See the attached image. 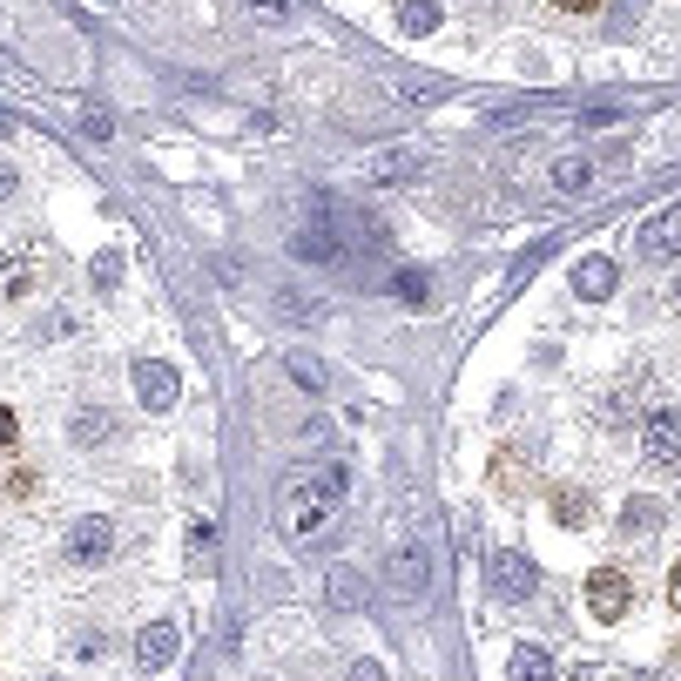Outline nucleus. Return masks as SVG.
Wrapping results in <instances>:
<instances>
[{"instance_id": "obj_1", "label": "nucleus", "mask_w": 681, "mask_h": 681, "mask_svg": "<svg viewBox=\"0 0 681 681\" xmlns=\"http://www.w3.org/2000/svg\"><path fill=\"white\" fill-rule=\"evenodd\" d=\"M345 486H352V472H345V459H331V466H304V472H291V486H284V506H277V520H284V533L291 540H311V533H324V520L345 506Z\"/></svg>"}, {"instance_id": "obj_2", "label": "nucleus", "mask_w": 681, "mask_h": 681, "mask_svg": "<svg viewBox=\"0 0 681 681\" xmlns=\"http://www.w3.org/2000/svg\"><path fill=\"white\" fill-rule=\"evenodd\" d=\"M486 593L492 601H527V593H540V567L520 547H499L486 553Z\"/></svg>"}, {"instance_id": "obj_3", "label": "nucleus", "mask_w": 681, "mask_h": 681, "mask_svg": "<svg viewBox=\"0 0 681 681\" xmlns=\"http://www.w3.org/2000/svg\"><path fill=\"white\" fill-rule=\"evenodd\" d=\"M641 459H648V466H681V411H674V405L648 411V425H641Z\"/></svg>"}, {"instance_id": "obj_4", "label": "nucleus", "mask_w": 681, "mask_h": 681, "mask_svg": "<svg viewBox=\"0 0 681 681\" xmlns=\"http://www.w3.org/2000/svg\"><path fill=\"white\" fill-rule=\"evenodd\" d=\"M634 250H641L648 264H674L681 257V203H668L661 216H648L641 236H634Z\"/></svg>"}, {"instance_id": "obj_5", "label": "nucleus", "mask_w": 681, "mask_h": 681, "mask_svg": "<svg viewBox=\"0 0 681 681\" xmlns=\"http://www.w3.org/2000/svg\"><path fill=\"white\" fill-rule=\"evenodd\" d=\"M61 553H68L74 567H102V560L115 553V520H74Z\"/></svg>"}, {"instance_id": "obj_6", "label": "nucleus", "mask_w": 681, "mask_h": 681, "mask_svg": "<svg viewBox=\"0 0 681 681\" xmlns=\"http://www.w3.org/2000/svg\"><path fill=\"white\" fill-rule=\"evenodd\" d=\"M135 398L149 405V411H169L183 398V378H176V365H162V358H142L135 365Z\"/></svg>"}, {"instance_id": "obj_7", "label": "nucleus", "mask_w": 681, "mask_h": 681, "mask_svg": "<svg viewBox=\"0 0 681 681\" xmlns=\"http://www.w3.org/2000/svg\"><path fill=\"white\" fill-rule=\"evenodd\" d=\"M385 580H392V593H405V601H418L425 587H433V560H425V547H398L392 560H385Z\"/></svg>"}, {"instance_id": "obj_8", "label": "nucleus", "mask_w": 681, "mask_h": 681, "mask_svg": "<svg viewBox=\"0 0 681 681\" xmlns=\"http://www.w3.org/2000/svg\"><path fill=\"white\" fill-rule=\"evenodd\" d=\"M587 614L593 621H621L628 614V573H614V567H601L587 580Z\"/></svg>"}, {"instance_id": "obj_9", "label": "nucleus", "mask_w": 681, "mask_h": 681, "mask_svg": "<svg viewBox=\"0 0 681 681\" xmlns=\"http://www.w3.org/2000/svg\"><path fill=\"white\" fill-rule=\"evenodd\" d=\"M176 648H183V634L176 628H169V621H149L142 634H135V668H169V661H176Z\"/></svg>"}, {"instance_id": "obj_10", "label": "nucleus", "mask_w": 681, "mask_h": 681, "mask_svg": "<svg viewBox=\"0 0 681 681\" xmlns=\"http://www.w3.org/2000/svg\"><path fill=\"white\" fill-rule=\"evenodd\" d=\"M122 433V425H115V411H102V405H81L74 411V425H68V439L81 446V453H95V446H109Z\"/></svg>"}, {"instance_id": "obj_11", "label": "nucleus", "mask_w": 681, "mask_h": 681, "mask_svg": "<svg viewBox=\"0 0 681 681\" xmlns=\"http://www.w3.org/2000/svg\"><path fill=\"white\" fill-rule=\"evenodd\" d=\"M324 587H331V608H337V614H358V608L372 601V580H365L358 567H331Z\"/></svg>"}, {"instance_id": "obj_12", "label": "nucleus", "mask_w": 681, "mask_h": 681, "mask_svg": "<svg viewBox=\"0 0 681 681\" xmlns=\"http://www.w3.org/2000/svg\"><path fill=\"white\" fill-rule=\"evenodd\" d=\"M291 250H297L304 264H331V257H337V230H331L324 216H311V223H304V230L291 236Z\"/></svg>"}, {"instance_id": "obj_13", "label": "nucleus", "mask_w": 681, "mask_h": 681, "mask_svg": "<svg viewBox=\"0 0 681 681\" xmlns=\"http://www.w3.org/2000/svg\"><path fill=\"white\" fill-rule=\"evenodd\" d=\"M573 291L593 297V304L614 297V264H608V257H580V264H573Z\"/></svg>"}, {"instance_id": "obj_14", "label": "nucleus", "mask_w": 681, "mask_h": 681, "mask_svg": "<svg viewBox=\"0 0 681 681\" xmlns=\"http://www.w3.org/2000/svg\"><path fill=\"white\" fill-rule=\"evenodd\" d=\"M28 284H34V243H21V250L0 257V297H21Z\"/></svg>"}, {"instance_id": "obj_15", "label": "nucleus", "mask_w": 681, "mask_h": 681, "mask_svg": "<svg viewBox=\"0 0 681 681\" xmlns=\"http://www.w3.org/2000/svg\"><path fill=\"white\" fill-rule=\"evenodd\" d=\"M506 681H553V654H547V648H514Z\"/></svg>"}, {"instance_id": "obj_16", "label": "nucleus", "mask_w": 681, "mask_h": 681, "mask_svg": "<svg viewBox=\"0 0 681 681\" xmlns=\"http://www.w3.org/2000/svg\"><path fill=\"white\" fill-rule=\"evenodd\" d=\"M587 183H593V162H587V155H560V162H553V190L580 196Z\"/></svg>"}, {"instance_id": "obj_17", "label": "nucleus", "mask_w": 681, "mask_h": 681, "mask_svg": "<svg viewBox=\"0 0 681 681\" xmlns=\"http://www.w3.org/2000/svg\"><path fill=\"white\" fill-rule=\"evenodd\" d=\"M654 527H661V506H654V499H628V506H621V533H628V540H641V533H654Z\"/></svg>"}, {"instance_id": "obj_18", "label": "nucleus", "mask_w": 681, "mask_h": 681, "mask_svg": "<svg viewBox=\"0 0 681 681\" xmlns=\"http://www.w3.org/2000/svg\"><path fill=\"white\" fill-rule=\"evenodd\" d=\"M392 297H405V304H425V297H433V277H425L418 264H398V271H392Z\"/></svg>"}, {"instance_id": "obj_19", "label": "nucleus", "mask_w": 681, "mask_h": 681, "mask_svg": "<svg viewBox=\"0 0 681 681\" xmlns=\"http://www.w3.org/2000/svg\"><path fill=\"white\" fill-rule=\"evenodd\" d=\"M411 169H418V155H411V149H385V155L372 162V183H405Z\"/></svg>"}, {"instance_id": "obj_20", "label": "nucleus", "mask_w": 681, "mask_h": 681, "mask_svg": "<svg viewBox=\"0 0 681 681\" xmlns=\"http://www.w3.org/2000/svg\"><path fill=\"white\" fill-rule=\"evenodd\" d=\"M291 378H297L304 392H324V385H331V372H324L311 352H291Z\"/></svg>"}, {"instance_id": "obj_21", "label": "nucleus", "mask_w": 681, "mask_h": 681, "mask_svg": "<svg viewBox=\"0 0 681 681\" xmlns=\"http://www.w3.org/2000/svg\"><path fill=\"white\" fill-rule=\"evenodd\" d=\"M210 547H216V527H210V520H196V527H190V567H196V573L210 567Z\"/></svg>"}, {"instance_id": "obj_22", "label": "nucleus", "mask_w": 681, "mask_h": 681, "mask_svg": "<svg viewBox=\"0 0 681 681\" xmlns=\"http://www.w3.org/2000/svg\"><path fill=\"white\" fill-rule=\"evenodd\" d=\"M398 28L405 34H433L439 28V8H398Z\"/></svg>"}, {"instance_id": "obj_23", "label": "nucleus", "mask_w": 681, "mask_h": 681, "mask_svg": "<svg viewBox=\"0 0 681 681\" xmlns=\"http://www.w3.org/2000/svg\"><path fill=\"white\" fill-rule=\"evenodd\" d=\"M122 284V257L109 250V257H95V291H115Z\"/></svg>"}, {"instance_id": "obj_24", "label": "nucleus", "mask_w": 681, "mask_h": 681, "mask_svg": "<svg viewBox=\"0 0 681 681\" xmlns=\"http://www.w3.org/2000/svg\"><path fill=\"white\" fill-rule=\"evenodd\" d=\"M14 439H21V418L0 405V453H14Z\"/></svg>"}, {"instance_id": "obj_25", "label": "nucleus", "mask_w": 681, "mask_h": 681, "mask_svg": "<svg viewBox=\"0 0 681 681\" xmlns=\"http://www.w3.org/2000/svg\"><path fill=\"white\" fill-rule=\"evenodd\" d=\"M41 337H74V317H68V311H54V317H41Z\"/></svg>"}, {"instance_id": "obj_26", "label": "nucleus", "mask_w": 681, "mask_h": 681, "mask_svg": "<svg viewBox=\"0 0 681 681\" xmlns=\"http://www.w3.org/2000/svg\"><path fill=\"white\" fill-rule=\"evenodd\" d=\"M560 681H601V674H593V661H573V668L560 674Z\"/></svg>"}, {"instance_id": "obj_27", "label": "nucleus", "mask_w": 681, "mask_h": 681, "mask_svg": "<svg viewBox=\"0 0 681 681\" xmlns=\"http://www.w3.org/2000/svg\"><path fill=\"white\" fill-rule=\"evenodd\" d=\"M352 681H385V668H378V661H358V668H352Z\"/></svg>"}, {"instance_id": "obj_28", "label": "nucleus", "mask_w": 681, "mask_h": 681, "mask_svg": "<svg viewBox=\"0 0 681 681\" xmlns=\"http://www.w3.org/2000/svg\"><path fill=\"white\" fill-rule=\"evenodd\" d=\"M8 196H14V169H8V162H0V203H8Z\"/></svg>"}, {"instance_id": "obj_29", "label": "nucleus", "mask_w": 681, "mask_h": 681, "mask_svg": "<svg viewBox=\"0 0 681 681\" xmlns=\"http://www.w3.org/2000/svg\"><path fill=\"white\" fill-rule=\"evenodd\" d=\"M668 593H674V608H681V567H674V580H668Z\"/></svg>"}, {"instance_id": "obj_30", "label": "nucleus", "mask_w": 681, "mask_h": 681, "mask_svg": "<svg viewBox=\"0 0 681 681\" xmlns=\"http://www.w3.org/2000/svg\"><path fill=\"white\" fill-rule=\"evenodd\" d=\"M674 311H681V284H674Z\"/></svg>"}]
</instances>
